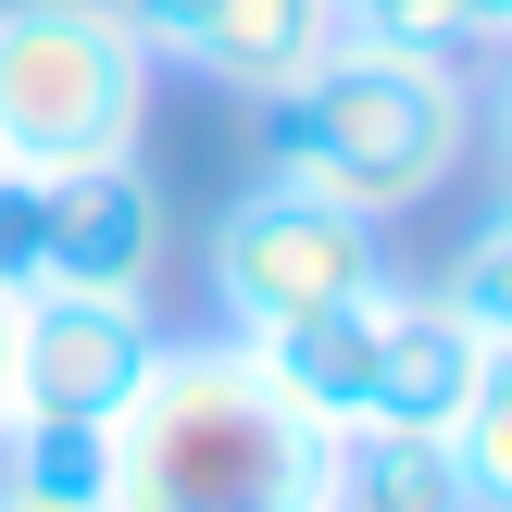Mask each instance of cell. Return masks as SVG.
Wrapping results in <instances>:
<instances>
[{
	"mask_svg": "<svg viewBox=\"0 0 512 512\" xmlns=\"http://www.w3.org/2000/svg\"><path fill=\"white\" fill-rule=\"evenodd\" d=\"M438 300H450V313H463V325H475V338H488V350H512V200H500L488 225H475L463 250H450Z\"/></svg>",
	"mask_w": 512,
	"mask_h": 512,
	"instance_id": "obj_12",
	"label": "cell"
},
{
	"mask_svg": "<svg viewBox=\"0 0 512 512\" xmlns=\"http://www.w3.org/2000/svg\"><path fill=\"white\" fill-rule=\"evenodd\" d=\"M163 275V188L125 163H75L38 175V288H88V300H150Z\"/></svg>",
	"mask_w": 512,
	"mask_h": 512,
	"instance_id": "obj_6",
	"label": "cell"
},
{
	"mask_svg": "<svg viewBox=\"0 0 512 512\" xmlns=\"http://www.w3.org/2000/svg\"><path fill=\"white\" fill-rule=\"evenodd\" d=\"M488 138H500V200H512V63H500V100H488Z\"/></svg>",
	"mask_w": 512,
	"mask_h": 512,
	"instance_id": "obj_16",
	"label": "cell"
},
{
	"mask_svg": "<svg viewBox=\"0 0 512 512\" xmlns=\"http://www.w3.org/2000/svg\"><path fill=\"white\" fill-rule=\"evenodd\" d=\"M475 375H488V338H475L438 288L388 275V288H375V388H363V425H425V438H450V413L475 400Z\"/></svg>",
	"mask_w": 512,
	"mask_h": 512,
	"instance_id": "obj_7",
	"label": "cell"
},
{
	"mask_svg": "<svg viewBox=\"0 0 512 512\" xmlns=\"http://www.w3.org/2000/svg\"><path fill=\"white\" fill-rule=\"evenodd\" d=\"M338 38H350V25H338V0H213V13L188 25V50H175V63L275 113V100H288L300 75L338 50Z\"/></svg>",
	"mask_w": 512,
	"mask_h": 512,
	"instance_id": "obj_8",
	"label": "cell"
},
{
	"mask_svg": "<svg viewBox=\"0 0 512 512\" xmlns=\"http://www.w3.org/2000/svg\"><path fill=\"white\" fill-rule=\"evenodd\" d=\"M450 50H512V0H450Z\"/></svg>",
	"mask_w": 512,
	"mask_h": 512,
	"instance_id": "obj_15",
	"label": "cell"
},
{
	"mask_svg": "<svg viewBox=\"0 0 512 512\" xmlns=\"http://www.w3.org/2000/svg\"><path fill=\"white\" fill-rule=\"evenodd\" d=\"M475 150V88L450 50H388V38H338L288 100H275V175L338 213L388 225L413 200H438Z\"/></svg>",
	"mask_w": 512,
	"mask_h": 512,
	"instance_id": "obj_2",
	"label": "cell"
},
{
	"mask_svg": "<svg viewBox=\"0 0 512 512\" xmlns=\"http://www.w3.org/2000/svg\"><path fill=\"white\" fill-rule=\"evenodd\" d=\"M113 512H325V425L250 338H163L113 413Z\"/></svg>",
	"mask_w": 512,
	"mask_h": 512,
	"instance_id": "obj_1",
	"label": "cell"
},
{
	"mask_svg": "<svg viewBox=\"0 0 512 512\" xmlns=\"http://www.w3.org/2000/svg\"><path fill=\"white\" fill-rule=\"evenodd\" d=\"M0 500L13 512H113V425H0Z\"/></svg>",
	"mask_w": 512,
	"mask_h": 512,
	"instance_id": "obj_10",
	"label": "cell"
},
{
	"mask_svg": "<svg viewBox=\"0 0 512 512\" xmlns=\"http://www.w3.org/2000/svg\"><path fill=\"white\" fill-rule=\"evenodd\" d=\"M388 275H400V263H388V225L338 213V200L288 188V175L238 188V200H225V225H213V313H225V338L300 325V313H325V300L388 288Z\"/></svg>",
	"mask_w": 512,
	"mask_h": 512,
	"instance_id": "obj_4",
	"label": "cell"
},
{
	"mask_svg": "<svg viewBox=\"0 0 512 512\" xmlns=\"http://www.w3.org/2000/svg\"><path fill=\"white\" fill-rule=\"evenodd\" d=\"M150 350H163L150 300L25 288L13 300V350H0V388H13V413H38V425H113L125 400H138Z\"/></svg>",
	"mask_w": 512,
	"mask_h": 512,
	"instance_id": "obj_5",
	"label": "cell"
},
{
	"mask_svg": "<svg viewBox=\"0 0 512 512\" xmlns=\"http://www.w3.org/2000/svg\"><path fill=\"white\" fill-rule=\"evenodd\" d=\"M150 113V50L113 0H0V175L125 163Z\"/></svg>",
	"mask_w": 512,
	"mask_h": 512,
	"instance_id": "obj_3",
	"label": "cell"
},
{
	"mask_svg": "<svg viewBox=\"0 0 512 512\" xmlns=\"http://www.w3.org/2000/svg\"><path fill=\"white\" fill-rule=\"evenodd\" d=\"M0 350H13V300H0ZM0 425H13V388H0Z\"/></svg>",
	"mask_w": 512,
	"mask_h": 512,
	"instance_id": "obj_17",
	"label": "cell"
},
{
	"mask_svg": "<svg viewBox=\"0 0 512 512\" xmlns=\"http://www.w3.org/2000/svg\"><path fill=\"white\" fill-rule=\"evenodd\" d=\"M0 512H13V500H0Z\"/></svg>",
	"mask_w": 512,
	"mask_h": 512,
	"instance_id": "obj_18",
	"label": "cell"
},
{
	"mask_svg": "<svg viewBox=\"0 0 512 512\" xmlns=\"http://www.w3.org/2000/svg\"><path fill=\"white\" fill-rule=\"evenodd\" d=\"M325 512H475L450 438L425 425H338L325 438Z\"/></svg>",
	"mask_w": 512,
	"mask_h": 512,
	"instance_id": "obj_9",
	"label": "cell"
},
{
	"mask_svg": "<svg viewBox=\"0 0 512 512\" xmlns=\"http://www.w3.org/2000/svg\"><path fill=\"white\" fill-rule=\"evenodd\" d=\"M450 463H463V500L475 512H512V350H488L475 400L450 413Z\"/></svg>",
	"mask_w": 512,
	"mask_h": 512,
	"instance_id": "obj_11",
	"label": "cell"
},
{
	"mask_svg": "<svg viewBox=\"0 0 512 512\" xmlns=\"http://www.w3.org/2000/svg\"><path fill=\"white\" fill-rule=\"evenodd\" d=\"M338 25L350 38H388V50H450V0H338Z\"/></svg>",
	"mask_w": 512,
	"mask_h": 512,
	"instance_id": "obj_13",
	"label": "cell"
},
{
	"mask_svg": "<svg viewBox=\"0 0 512 512\" xmlns=\"http://www.w3.org/2000/svg\"><path fill=\"white\" fill-rule=\"evenodd\" d=\"M113 13H125V38H138L150 63H175V50H188V25L213 13V0H113Z\"/></svg>",
	"mask_w": 512,
	"mask_h": 512,
	"instance_id": "obj_14",
	"label": "cell"
}]
</instances>
